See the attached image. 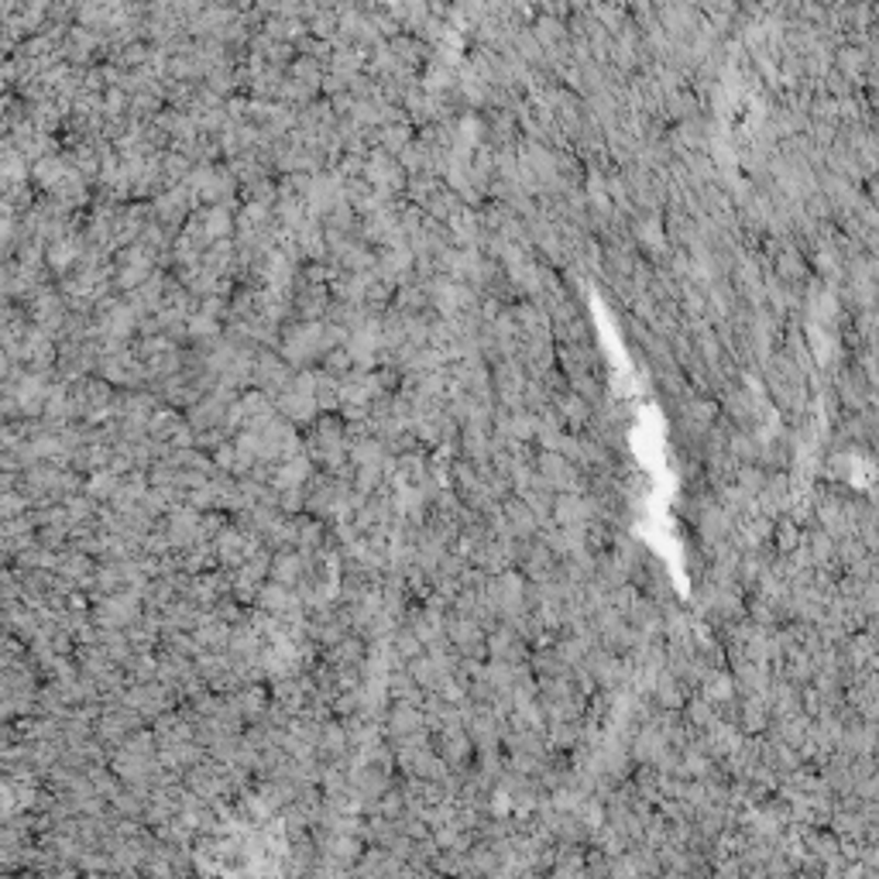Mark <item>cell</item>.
<instances>
[{
	"instance_id": "6da1fadb",
	"label": "cell",
	"mask_w": 879,
	"mask_h": 879,
	"mask_svg": "<svg viewBox=\"0 0 879 879\" xmlns=\"http://www.w3.org/2000/svg\"><path fill=\"white\" fill-rule=\"evenodd\" d=\"M537 477L553 495L588 488V474H584L574 461H567L564 454H556V450H537Z\"/></svg>"
},
{
	"instance_id": "7a4b0ae2",
	"label": "cell",
	"mask_w": 879,
	"mask_h": 879,
	"mask_svg": "<svg viewBox=\"0 0 879 879\" xmlns=\"http://www.w3.org/2000/svg\"><path fill=\"white\" fill-rule=\"evenodd\" d=\"M447 643L454 646L464 660H485V626L464 611H447Z\"/></svg>"
},
{
	"instance_id": "3957f363",
	"label": "cell",
	"mask_w": 879,
	"mask_h": 879,
	"mask_svg": "<svg viewBox=\"0 0 879 879\" xmlns=\"http://www.w3.org/2000/svg\"><path fill=\"white\" fill-rule=\"evenodd\" d=\"M485 660H502V663H526L529 660L526 639L519 635V629L512 622L498 619L485 632Z\"/></svg>"
},
{
	"instance_id": "277c9868",
	"label": "cell",
	"mask_w": 879,
	"mask_h": 879,
	"mask_svg": "<svg viewBox=\"0 0 879 879\" xmlns=\"http://www.w3.org/2000/svg\"><path fill=\"white\" fill-rule=\"evenodd\" d=\"M553 409L556 416H561V422H567L571 430H588V422H591V403L584 395L577 392H564V395H556L553 398Z\"/></svg>"
}]
</instances>
